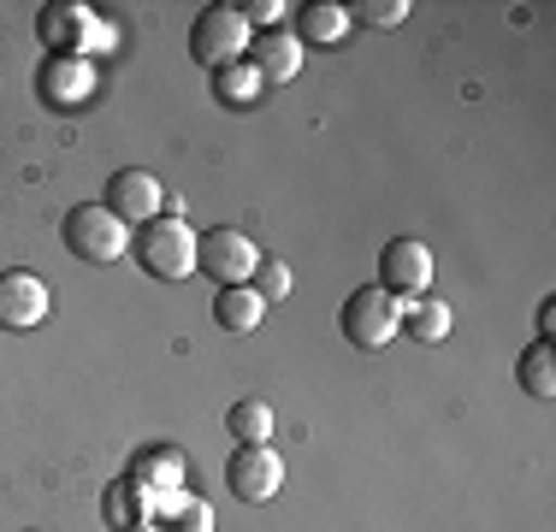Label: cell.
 Listing matches in <instances>:
<instances>
[{
	"label": "cell",
	"instance_id": "1",
	"mask_svg": "<svg viewBox=\"0 0 556 532\" xmlns=\"http://www.w3.org/2000/svg\"><path fill=\"white\" fill-rule=\"evenodd\" d=\"M195 237L190 219H178V213H161V219L137 225L130 231V255H137V266L149 278H161V284H178V278L195 273Z\"/></svg>",
	"mask_w": 556,
	"mask_h": 532
},
{
	"label": "cell",
	"instance_id": "2",
	"mask_svg": "<svg viewBox=\"0 0 556 532\" xmlns=\"http://www.w3.org/2000/svg\"><path fill=\"white\" fill-rule=\"evenodd\" d=\"M60 243L72 249L77 261L108 266L118 255H130V225H118L101 202H77L72 213H65V225H60Z\"/></svg>",
	"mask_w": 556,
	"mask_h": 532
},
{
	"label": "cell",
	"instance_id": "3",
	"mask_svg": "<svg viewBox=\"0 0 556 532\" xmlns=\"http://www.w3.org/2000/svg\"><path fill=\"white\" fill-rule=\"evenodd\" d=\"M338 326H343V343H355V350H386L396 331H403V302L386 296L379 284H362L343 296Z\"/></svg>",
	"mask_w": 556,
	"mask_h": 532
},
{
	"label": "cell",
	"instance_id": "4",
	"mask_svg": "<svg viewBox=\"0 0 556 532\" xmlns=\"http://www.w3.org/2000/svg\"><path fill=\"white\" fill-rule=\"evenodd\" d=\"M249 53V18L231 7V0H214V7L195 12L190 24V60H202L207 72H219V65H237Z\"/></svg>",
	"mask_w": 556,
	"mask_h": 532
},
{
	"label": "cell",
	"instance_id": "5",
	"mask_svg": "<svg viewBox=\"0 0 556 532\" xmlns=\"http://www.w3.org/2000/svg\"><path fill=\"white\" fill-rule=\"evenodd\" d=\"M36 42H42L48 53L89 60V53L108 42V30H101V18L84 7V0H48V7L36 12Z\"/></svg>",
	"mask_w": 556,
	"mask_h": 532
},
{
	"label": "cell",
	"instance_id": "6",
	"mask_svg": "<svg viewBox=\"0 0 556 532\" xmlns=\"http://www.w3.org/2000/svg\"><path fill=\"white\" fill-rule=\"evenodd\" d=\"M255 266H261V249H255V237H243L237 225H214V231L195 237V273H207L219 290L249 284Z\"/></svg>",
	"mask_w": 556,
	"mask_h": 532
},
{
	"label": "cell",
	"instance_id": "7",
	"mask_svg": "<svg viewBox=\"0 0 556 532\" xmlns=\"http://www.w3.org/2000/svg\"><path fill=\"white\" fill-rule=\"evenodd\" d=\"M101 207L113 213L118 225H149V219H161L166 213V190H161V178L154 172H142V166H118L113 178H108V190H101Z\"/></svg>",
	"mask_w": 556,
	"mask_h": 532
},
{
	"label": "cell",
	"instance_id": "8",
	"mask_svg": "<svg viewBox=\"0 0 556 532\" xmlns=\"http://www.w3.org/2000/svg\"><path fill=\"white\" fill-rule=\"evenodd\" d=\"M379 290L396 302L432 296V249L420 237H396V243L379 249Z\"/></svg>",
	"mask_w": 556,
	"mask_h": 532
},
{
	"label": "cell",
	"instance_id": "9",
	"mask_svg": "<svg viewBox=\"0 0 556 532\" xmlns=\"http://www.w3.org/2000/svg\"><path fill=\"white\" fill-rule=\"evenodd\" d=\"M225 485H231L237 503H273L285 491V461H278L273 444H237L231 461H225Z\"/></svg>",
	"mask_w": 556,
	"mask_h": 532
},
{
	"label": "cell",
	"instance_id": "10",
	"mask_svg": "<svg viewBox=\"0 0 556 532\" xmlns=\"http://www.w3.org/2000/svg\"><path fill=\"white\" fill-rule=\"evenodd\" d=\"M36 96L48 106H60V113H77V106L96 96V65L72 60V53H48V60L36 65Z\"/></svg>",
	"mask_w": 556,
	"mask_h": 532
},
{
	"label": "cell",
	"instance_id": "11",
	"mask_svg": "<svg viewBox=\"0 0 556 532\" xmlns=\"http://www.w3.org/2000/svg\"><path fill=\"white\" fill-rule=\"evenodd\" d=\"M54 308V290L42 284L36 273H0V326L7 331H36Z\"/></svg>",
	"mask_w": 556,
	"mask_h": 532
},
{
	"label": "cell",
	"instance_id": "12",
	"mask_svg": "<svg viewBox=\"0 0 556 532\" xmlns=\"http://www.w3.org/2000/svg\"><path fill=\"white\" fill-rule=\"evenodd\" d=\"M249 65L261 72V84H290V77L302 72V42L285 30H261L255 42H249Z\"/></svg>",
	"mask_w": 556,
	"mask_h": 532
},
{
	"label": "cell",
	"instance_id": "13",
	"mask_svg": "<svg viewBox=\"0 0 556 532\" xmlns=\"http://www.w3.org/2000/svg\"><path fill=\"white\" fill-rule=\"evenodd\" d=\"M261 319H267V302H261L249 284H225L219 296H214V326H219V331H231V338L255 331Z\"/></svg>",
	"mask_w": 556,
	"mask_h": 532
},
{
	"label": "cell",
	"instance_id": "14",
	"mask_svg": "<svg viewBox=\"0 0 556 532\" xmlns=\"http://www.w3.org/2000/svg\"><path fill=\"white\" fill-rule=\"evenodd\" d=\"M350 36V12L332 7V0H314V7H296V42H320L332 48Z\"/></svg>",
	"mask_w": 556,
	"mask_h": 532
},
{
	"label": "cell",
	"instance_id": "15",
	"mask_svg": "<svg viewBox=\"0 0 556 532\" xmlns=\"http://www.w3.org/2000/svg\"><path fill=\"white\" fill-rule=\"evenodd\" d=\"M450 326H456L450 302H439V296H415V302H403V331H408L415 343H444V338H450Z\"/></svg>",
	"mask_w": 556,
	"mask_h": 532
},
{
	"label": "cell",
	"instance_id": "16",
	"mask_svg": "<svg viewBox=\"0 0 556 532\" xmlns=\"http://www.w3.org/2000/svg\"><path fill=\"white\" fill-rule=\"evenodd\" d=\"M515 379H521V391H527V396L551 403V396H556V350H551V338L527 343L521 362H515Z\"/></svg>",
	"mask_w": 556,
	"mask_h": 532
},
{
	"label": "cell",
	"instance_id": "17",
	"mask_svg": "<svg viewBox=\"0 0 556 532\" xmlns=\"http://www.w3.org/2000/svg\"><path fill=\"white\" fill-rule=\"evenodd\" d=\"M261 89H267V84H261V72H255L249 60L219 65V72H214V101H219V106H255Z\"/></svg>",
	"mask_w": 556,
	"mask_h": 532
},
{
	"label": "cell",
	"instance_id": "18",
	"mask_svg": "<svg viewBox=\"0 0 556 532\" xmlns=\"http://www.w3.org/2000/svg\"><path fill=\"white\" fill-rule=\"evenodd\" d=\"M225 432H231L237 444H267L273 438V408L261 403V396H243V403L225 408Z\"/></svg>",
	"mask_w": 556,
	"mask_h": 532
},
{
	"label": "cell",
	"instance_id": "19",
	"mask_svg": "<svg viewBox=\"0 0 556 532\" xmlns=\"http://www.w3.org/2000/svg\"><path fill=\"white\" fill-rule=\"evenodd\" d=\"M130 473H137L142 485H154V491L184 485V461H178V449H142V456L130 461Z\"/></svg>",
	"mask_w": 556,
	"mask_h": 532
},
{
	"label": "cell",
	"instance_id": "20",
	"mask_svg": "<svg viewBox=\"0 0 556 532\" xmlns=\"http://www.w3.org/2000/svg\"><path fill=\"white\" fill-rule=\"evenodd\" d=\"M350 12V24H367V30H396V24L408 18V0H362V7H343Z\"/></svg>",
	"mask_w": 556,
	"mask_h": 532
},
{
	"label": "cell",
	"instance_id": "21",
	"mask_svg": "<svg viewBox=\"0 0 556 532\" xmlns=\"http://www.w3.org/2000/svg\"><path fill=\"white\" fill-rule=\"evenodd\" d=\"M290 284H296V278H290V266H285V261H267V255H261L255 278H249V290H255V296L267 302V308H273V302H285V296H290Z\"/></svg>",
	"mask_w": 556,
	"mask_h": 532
},
{
	"label": "cell",
	"instance_id": "22",
	"mask_svg": "<svg viewBox=\"0 0 556 532\" xmlns=\"http://www.w3.org/2000/svg\"><path fill=\"white\" fill-rule=\"evenodd\" d=\"M172 532H214V509L202 497H178L172 491Z\"/></svg>",
	"mask_w": 556,
	"mask_h": 532
},
{
	"label": "cell",
	"instance_id": "23",
	"mask_svg": "<svg viewBox=\"0 0 556 532\" xmlns=\"http://www.w3.org/2000/svg\"><path fill=\"white\" fill-rule=\"evenodd\" d=\"M130 491H137V485H130V479H118V485L108 491V521H113L118 532H130V527H142V521H137V515H130Z\"/></svg>",
	"mask_w": 556,
	"mask_h": 532
},
{
	"label": "cell",
	"instance_id": "24",
	"mask_svg": "<svg viewBox=\"0 0 556 532\" xmlns=\"http://www.w3.org/2000/svg\"><path fill=\"white\" fill-rule=\"evenodd\" d=\"M243 12L249 24H261V30H278V18H285V7H278V0H249V7H237Z\"/></svg>",
	"mask_w": 556,
	"mask_h": 532
},
{
	"label": "cell",
	"instance_id": "25",
	"mask_svg": "<svg viewBox=\"0 0 556 532\" xmlns=\"http://www.w3.org/2000/svg\"><path fill=\"white\" fill-rule=\"evenodd\" d=\"M130 532H154V527H130Z\"/></svg>",
	"mask_w": 556,
	"mask_h": 532
}]
</instances>
